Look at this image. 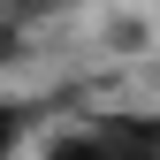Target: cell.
Returning <instances> with one entry per match:
<instances>
[{
	"label": "cell",
	"mask_w": 160,
	"mask_h": 160,
	"mask_svg": "<svg viewBox=\"0 0 160 160\" xmlns=\"http://www.w3.org/2000/svg\"><path fill=\"white\" fill-rule=\"evenodd\" d=\"M46 160H160V122H130V114H114V122H92L61 137Z\"/></svg>",
	"instance_id": "1"
},
{
	"label": "cell",
	"mask_w": 160,
	"mask_h": 160,
	"mask_svg": "<svg viewBox=\"0 0 160 160\" xmlns=\"http://www.w3.org/2000/svg\"><path fill=\"white\" fill-rule=\"evenodd\" d=\"M53 8H69V0H0V15H8V23H38V15H53Z\"/></svg>",
	"instance_id": "3"
},
{
	"label": "cell",
	"mask_w": 160,
	"mask_h": 160,
	"mask_svg": "<svg viewBox=\"0 0 160 160\" xmlns=\"http://www.w3.org/2000/svg\"><path fill=\"white\" fill-rule=\"evenodd\" d=\"M23 130H31V107H23V99H0V160L23 145Z\"/></svg>",
	"instance_id": "2"
},
{
	"label": "cell",
	"mask_w": 160,
	"mask_h": 160,
	"mask_svg": "<svg viewBox=\"0 0 160 160\" xmlns=\"http://www.w3.org/2000/svg\"><path fill=\"white\" fill-rule=\"evenodd\" d=\"M15 53H23V23H8V15H0V69H8Z\"/></svg>",
	"instance_id": "4"
}]
</instances>
